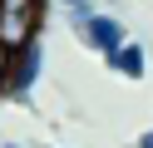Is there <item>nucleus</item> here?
Returning a JSON list of instances; mask_svg holds the SVG:
<instances>
[{"label": "nucleus", "mask_w": 153, "mask_h": 148, "mask_svg": "<svg viewBox=\"0 0 153 148\" xmlns=\"http://www.w3.org/2000/svg\"><path fill=\"white\" fill-rule=\"evenodd\" d=\"M0 148H25V143H0Z\"/></svg>", "instance_id": "obj_8"}, {"label": "nucleus", "mask_w": 153, "mask_h": 148, "mask_svg": "<svg viewBox=\"0 0 153 148\" xmlns=\"http://www.w3.org/2000/svg\"><path fill=\"white\" fill-rule=\"evenodd\" d=\"M79 39L94 49V54H114V49H123V45H128V30H123V20H119V15H109V10H94V20L79 30Z\"/></svg>", "instance_id": "obj_3"}, {"label": "nucleus", "mask_w": 153, "mask_h": 148, "mask_svg": "<svg viewBox=\"0 0 153 148\" xmlns=\"http://www.w3.org/2000/svg\"><path fill=\"white\" fill-rule=\"evenodd\" d=\"M104 64H109V69H114L119 79H133V84H138V79H148V49H143L138 39H128L123 49L104 54Z\"/></svg>", "instance_id": "obj_4"}, {"label": "nucleus", "mask_w": 153, "mask_h": 148, "mask_svg": "<svg viewBox=\"0 0 153 148\" xmlns=\"http://www.w3.org/2000/svg\"><path fill=\"white\" fill-rule=\"evenodd\" d=\"M59 5H64V15H69V25H74V30H84V25L94 20V10H99L94 0H59Z\"/></svg>", "instance_id": "obj_5"}, {"label": "nucleus", "mask_w": 153, "mask_h": 148, "mask_svg": "<svg viewBox=\"0 0 153 148\" xmlns=\"http://www.w3.org/2000/svg\"><path fill=\"white\" fill-rule=\"evenodd\" d=\"M45 35V0H0V45L25 49V45H40Z\"/></svg>", "instance_id": "obj_1"}, {"label": "nucleus", "mask_w": 153, "mask_h": 148, "mask_svg": "<svg viewBox=\"0 0 153 148\" xmlns=\"http://www.w3.org/2000/svg\"><path fill=\"white\" fill-rule=\"evenodd\" d=\"M133 148H153V128H143V133L133 138Z\"/></svg>", "instance_id": "obj_7"}, {"label": "nucleus", "mask_w": 153, "mask_h": 148, "mask_svg": "<svg viewBox=\"0 0 153 148\" xmlns=\"http://www.w3.org/2000/svg\"><path fill=\"white\" fill-rule=\"evenodd\" d=\"M5 79H10V49L0 45V94H5Z\"/></svg>", "instance_id": "obj_6"}, {"label": "nucleus", "mask_w": 153, "mask_h": 148, "mask_svg": "<svg viewBox=\"0 0 153 148\" xmlns=\"http://www.w3.org/2000/svg\"><path fill=\"white\" fill-rule=\"evenodd\" d=\"M40 74H45V39L10 54V79H5V94L0 99H30V89L40 84Z\"/></svg>", "instance_id": "obj_2"}]
</instances>
